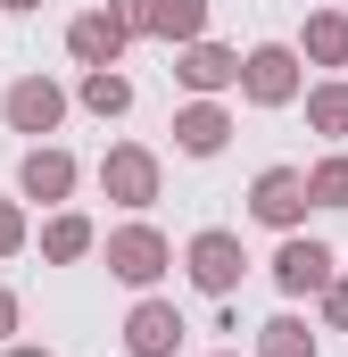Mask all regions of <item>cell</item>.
Instances as JSON below:
<instances>
[{"label": "cell", "instance_id": "2e32d148", "mask_svg": "<svg viewBox=\"0 0 348 357\" xmlns=\"http://www.w3.org/2000/svg\"><path fill=\"white\" fill-rule=\"evenodd\" d=\"M307 125H315V133H348V84L307 91Z\"/></svg>", "mask_w": 348, "mask_h": 357}, {"label": "cell", "instance_id": "52a82bcc", "mask_svg": "<svg viewBox=\"0 0 348 357\" xmlns=\"http://www.w3.org/2000/svg\"><path fill=\"white\" fill-rule=\"evenodd\" d=\"M274 282H282L290 299H299V291H324V282H332V250H324V241H282Z\"/></svg>", "mask_w": 348, "mask_h": 357}, {"label": "cell", "instance_id": "5bb4252c", "mask_svg": "<svg viewBox=\"0 0 348 357\" xmlns=\"http://www.w3.org/2000/svg\"><path fill=\"white\" fill-rule=\"evenodd\" d=\"M307 59H315V67H348V17L340 8L307 17Z\"/></svg>", "mask_w": 348, "mask_h": 357}, {"label": "cell", "instance_id": "ffe728a7", "mask_svg": "<svg viewBox=\"0 0 348 357\" xmlns=\"http://www.w3.org/2000/svg\"><path fill=\"white\" fill-rule=\"evenodd\" d=\"M150 8H158V0H108V17H116L125 33H141V25H150Z\"/></svg>", "mask_w": 348, "mask_h": 357}, {"label": "cell", "instance_id": "7402d4cb", "mask_svg": "<svg viewBox=\"0 0 348 357\" xmlns=\"http://www.w3.org/2000/svg\"><path fill=\"white\" fill-rule=\"evenodd\" d=\"M324 299H332V324H348V282H324Z\"/></svg>", "mask_w": 348, "mask_h": 357}, {"label": "cell", "instance_id": "d6986e66", "mask_svg": "<svg viewBox=\"0 0 348 357\" xmlns=\"http://www.w3.org/2000/svg\"><path fill=\"white\" fill-rule=\"evenodd\" d=\"M42 250H50V258H84V250H91V225H84V216H58V225L42 233Z\"/></svg>", "mask_w": 348, "mask_h": 357}, {"label": "cell", "instance_id": "8fae6325", "mask_svg": "<svg viewBox=\"0 0 348 357\" xmlns=\"http://www.w3.org/2000/svg\"><path fill=\"white\" fill-rule=\"evenodd\" d=\"M17 183H25V199H67V191H75V158H67V150H33Z\"/></svg>", "mask_w": 348, "mask_h": 357}, {"label": "cell", "instance_id": "ac0fdd59", "mask_svg": "<svg viewBox=\"0 0 348 357\" xmlns=\"http://www.w3.org/2000/svg\"><path fill=\"white\" fill-rule=\"evenodd\" d=\"M265 357H315V333H307L299 316H274V324H265Z\"/></svg>", "mask_w": 348, "mask_h": 357}, {"label": "cell", "instance_id": "3957f363", "mask_svg": "<svg viewBox=\"0 0 348 357\" xmlns=\"http://www.w3.org/2000/svg\"><path fill=\"white\" fill-rule=\"evenodd\" d=\"M100 183H108V199H125V208H150V199H158V158L125 142V150H108Z\"/></svg>", "mask_w": 348, "mask_h": 357}, {"label": "cell", "instance_id": "cb8c5ba5", "mask_svg": "<svg viewBox=\"0 0 348 357\" xmlns=\"http://www.w3.org/2000/svg\"><path fill=\"white\" fill-rule=\"evenodd\" d=\"M8 357H50V349H8Z\"/></svg>", "mask_w": 348, "mask_h": 357}, {"label": "cell", "instance_id": "5b68a950", "mask_svg": "<svg viewBox=\"0 0 348 357\" xmlns=\"http://www.w3.org/2000/svg\"><path fill=\"white\" fill-rule=\"evenodd\" d=\"M58 116H67V91L58 84H42V75L8 84V125H17V133H50Z\"/></svg>", "mask_w": 348, "mask_h": 357}, {"label": "cell", "instance_id": "9a60e30c", "mask_svg": "<svg viewBox=\"0 0 348 357\" xmlns=\"http://www.w3.org/2000/svg\"><path fill=\"white\" fill-rule=\"evenodd\" d=\"M84 108L125 116V108H133V84H125V75H108V67H91V75H84Z\"/></svg>", "mask_w": 348, "mask_h": 357}, {"label": "cell", "instance_id": "6da1fadb", "mask_svg": "<svg viewBox=\"0 0 348 357\" xmlns=\"http://www.w3.org/2000/svg\"><path fill=\"white\" fill-rule=\"evenodd\" d=\"M241 266H249V258H241L232 233H199V241H191V282H199L207 299H232V291H241Z\"/></svg>", "mask_w": 348, "mask_h": 357}, {"label": "cell", "instance_id": "7c38bea8", "mask_svg": "<svg viewBox=\"0 0 348 357\" xmlns=\"http://www.w3.org/2000/svg\"><path fill=\"white\" fill-rule=\"evenodd\" d=\"M224 133H232V116H224V108H182V116H174V142H182L191 158H216V150H224Z\"/></svg>", "mask_w": 348, "mask_h": 357}, {"label": "cell", "instance_id": "277c9868", "mask_svg": "<svg viewBox=\"0 0 348 357\" xmlns=\"http://www.w3.org/2000/svg\"><path fill=\"white\" fill-rule=\"evenodd\" d=\"M166 258H174V250L150 233V225H125V233L108 241V266L125 274V282H158V274H166Z\"/></svg>", "mask_w": 348, "mask_h": 357}, {"label": "cell", "instance_id": "30bf717a", "mask_svg": "<svg viewBox=\"0 0 348 357\" xmlns=\"http://www.w3.org/2000/svg\"><path fill=\"white\" fill-rule=\"evenodd\" d=\"M182 84L191 91H224V84H241V59L216 50V42H191V50H182Z\"/></svg>", "mask_w": 348, "mask_h": 357}, {"label": "cell", "instance_id": "9c48e42d", "mask_svg": "<svg viewBox=\"0 0 348 357\" xmlns=\"http://www.w3.org/2000/svg\"><path fill=\"white\" fill-rule=\"evenodd\" d=\"M67 50H75L84 67H108V59L125 50V25H116L108 8H91V17H75V25H67Z\"/></svg>", "mask_w": 348, "mask_h": 357}, {"label": "cell", "instance_id": "7a4b0ae2", "mask_svg": "<svg viewBox=\"0 0 348 357\" xmlns=\"http://www.w3.org/2000/svg\"><path fill=\"white\" fill-rule=\"evenodd\" d=\"M241 91H249V100H265V108H282V100L299 91V59H290L282 42H258V50L241 59Z\"/></svg>", "mask_w": 348, "mask_h": 357}, {"label": "cell", "instance_id": "d4e9b609", "mask_svg": "<svg viewBox=\"0 0 348 357\" xmlns=\"http://www.w3.org/2000/svg\"><path fill=\"white\" fill-rule=\"evenodd\" d=\"M17 8H42V0H17Z\"/></svg>", "mask_w": 348, "mask_h": 357}, {"label": "cell", "instance_id": "8992f818", "mask_svg": "<svg viewBox=\"0 0 348 357\" xmlns=\"http://www.w3.org/2000/svg\"><path fill=\"white\" fill-rule=\"evenodd\" d=\"M249 208H258L265 225H299V216H307V175H299V167H265Z\"/></svg>", "mask_w": 348, "mask_h": 357}, {"label": "cell", "instance_id": "603a6c76", "mask_svg": "<svg viewBox=\"0 0 348 357\" xmlns=\"http://www.w3.org/2000/svg\"><path fill=\"white\" fill-rule=\"evenodd\" d=\"M0 333H17V299L8 291H0Z\"/></svg>", "mask_w": 348, "mask_h": 357}, {"label": "cell", "instance_id": "ba28073f", "mask_svg": "<svg viewBox=\"0 0 348 357\" xmlns=\"http://www.w3.org/2000/svg\"><path fill=\"white\" fill-rule=\"evenodd\" d=\"M125 341H133V357H174L182 316H174L166 299H141V307H133V324H125Z\"/></svg>", "mask_w": 348, "mask_h": 357}, {"label": "cell", "instance_id": "4fadbf2b", "mask_svg": "<svg viewBox=\"0 0 348 357\" xmlns=\"http://www.w3.org/2000/svg\"><path fill=\"white\" fill-rule=\"evenodd\" d=\"M150 33H166V42H199V33H207V0H158V8H150Z\"/></svg>", "mask_w": 348, "mask_h": 357}, {"label": "cell", "instance_id": "44dd1931", "mask_svg": "<svg viewBox=\"0 0 348 357\" xmlns=\"http://www.w3.org/2000/svg\"><path fill=\"white\" fill-rule=\"evenodd\" d=\"M17 241H25V216H17V208H8V199H0V258H8V250H17Z\"/></svg>", "mask_w": 348, "mask_h": 357}, {"label": "cell", "instance_id": "e0dca14e", "mask_svg": "<svg viewBox=\"0 0 348 357\" xmlns=\"http://www.w3.org/2000/svg\"><path fill=\"white\" fill-rule=\"evenodd\" d=\"M307 208H348V158H324L307 175Z\"/></svg>", "mask_w": 348, "mask_h": 357}]
</instances>
